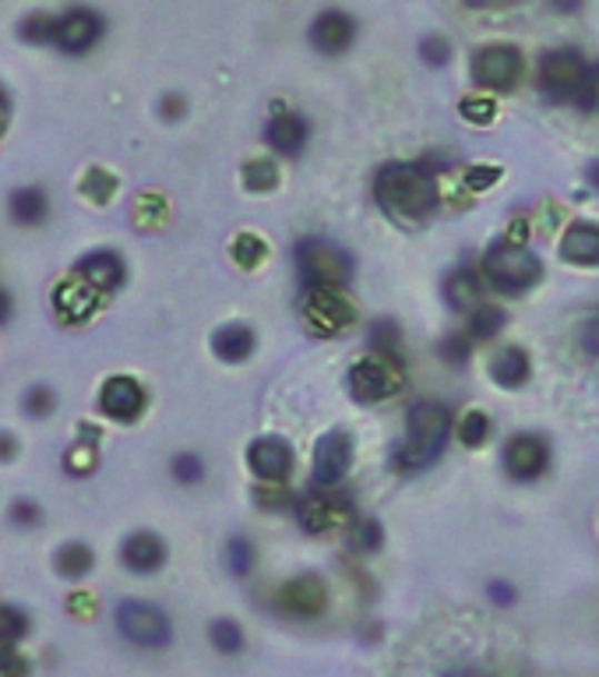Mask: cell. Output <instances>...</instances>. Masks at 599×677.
<instances>
[{"instance_id":"6da1fadb","label":"cell","mask_w":599,"mask_h":677,"mask_svg":"<svg viewBox=\"0 0 599 677\" xmlns=\"http://www.w3.org/2000/svg\"><path fill=\"white\" fill-rule=\"evenodd\" d=\"M378 209L406 230H417L438 212V183L420 162H388L375 173Z\"/></svg>"},{"instance_id":"7a4b0ae2","label":"cell","mask_w":599,"mask_h":677,"mask_svg":"<svg viewBox=\"0 0 599 677\" xmlns=\"http://www.w3.org/2000/svg\"><path fill=\"white\" fill-rule=\"evenodd\" d=\"M451 430H456V417H451V406L441 399H420L409 406L406 414V441L396 448L391 466L399 474H423L427 466H433L451 441Z\"/></svg>"},{"instance_id":"3957f363","label":"cell","mask_w":599,"mask_h":677,"mask_svg":"<svg viewBox=\"0 0 599 677\" xmlns=\"http://www.w3.org/2000/svg\"><path fill=\"white\" fill-rule=\"evenodd\" d=\"M480 276L498 293L522 297V293H529L532 286L543 279V261H540V255H532L526 243L505 237L498 243H490V251L483 255Z\"/></svg>"},{"instance_id":"277c9868","label":"cell","mask_w":599,"mask_h":677,"mask_svg":"<svg viewBox=\"0 0 599 677\" xmlns=\"http://www.w3.org/2000/svg\"><path fill=\"white\" fill-rule=\"evenodd\" d=\"M293 258H297V272H300L303 290H318V286H346L349 279H353V258L328 240H315V237L300 240Z\"/></svg>"},{"instance_id":"5b68a950","label":"cell","mask_w":599,"mask_h":677,"mask_svg":"<svg viewBox=\"0 0 599 677\" xmlns=\"http://www.w3.org/2000/svg\"><path fill=\"white\" fill-rule=\"evenodd\" d=\"M349 396L357 402H385L391 396H399V388L406 381L402 375V357H385V354H370L349 367Z\"/></svg>"},{"instance_id":"8992f818","label":"cell","mask_w":599,"mask_h":677,"mask_svg":"<svg viewBox=\"0 0 599 677\" xmlns=\"http://www.w3.org/2000/svg\"><path fill=\"white\" fill-rule=\"evenodd\" d=\"M117 631L138 649H167L173 643V625L167 610L144 600H123L117 607Z\"/></svg>"},{"instance_id":"52a82bcc","label":"cell","mask_w":599,"mask_h":677,"mask_svg":"<svg viewBox=\"0 0 599 677\" xmlns=\"http://www.w3.org/2000/svg\"><path fill=\"white\" fill-rule=\"evenodd\" d=\"M353 321H357V307L339 290V286L303 290V325H307V332H311V336L332 339Z\"/></svg>"},{"instance_id":"ba28073f","label":"cell","mask_w":599,"mask_h":677,"mask_svg":"<svg viewBox=\"0 0 599 677\" xmlns=\"http://www.w3.org/2000/svg\"><path fill=\"white\" fill-rule=\"evenodd\" d=\"M586 74H589V60L578 50L561 47V50L543 53L540 74H536V86H540V92L547 99H553V102H575Z\"/></svg>"},{"instance_id":"9c48e42d","label":"cell","mask_w":599,"mask_h":677,"mask_svg":"<svg viewBox=\"0 0 599 677\" xmlns=\"http://www.w3.org/2000/svg\"><path fill=\"white\" fill-rule=\"evenodd\" d=\"M107 36V18L92 8H71L64 14H57L53 22V43L60 53H71V57H81L96 50L99 39Z\"/></svg>"},{"instance_id":"30bf717a","label":"cell","mask_w":599,"mask_h":677,"mask_svg":"<svg viewBox=\"0 0 599 677\" xmlns=\"http://www.w3.org/2000/svg\"><path fill=\"white\" fill-rule=\"evenodd\" d=\"M472 81H477L480 89H490V92H508L515 89V81L522 74V53L515 47H505V43H490V47H480L472 53Z\"/></svg>"},{"instance_id":"8fae6325","label":"cell","mask_w":599,"mask_h":677,"mask_svg":"<svg viewBox=\"0 0 599 677\" xmlns=\"http://www.w3.org/2000/svg\"><path fill=\"white\" fill-rule=\"evenodd\" d=\"M349 516H353V505H349V498H342L336 487H318L297 501V522L300 529L315 532V537L346 526Z\"/></svg>"},{"instance_id":"7c38bea8","label":"cell","mask_w":599,"mask_h":677,"mask_svg":"<svg viewBox=\"0 0 599 677\" xmlns=\"http://www.w3.org/2000/svg\"><path fill=\"white\" fill-rule=\"evenodd\" d=\"M505 469L511 480L529 484V480H540L550 466V441L543 435H532V430H522V435L508 438L505 445V456H501Z\"/></svg>"},{"instance_id":"4fadbf2b","label":"cell","mask_w":599,"mask_h":677,"mask_svg":"<svg viewBox=\"0 0 599 677\" xmlns=\"http://www.w3.org/2000/svg\"><path fill=\"white\" fill-rule=\"evenodd\" d=\"M311 466H315L318 487H339L342 477L349 474V466H353V438H349L346 430H328L315 445Z\"/></svg>"},{"instance_id":"5bb4252c","label":"cell","mask_w":599,"mask_h":677,"mask_svg":"<svg viewBox=\"0 0 599 677\" xmlns=\"http://www.w3.org/2000/svg\"><path fill=\"white\" fill-rule=\"evenodd\" d=\"M353 39H357V18L339 11V8L321 11L311 22V29H307V43H311L321 57L346 53L349 47H353Z\"/></svg>"},{"instance_id":"9a60e30c","label":"cell","mask_w":599,"mask_h":677,"mask_svg":"<svg viewBox=\"0 0 599 677\" xmlns=\"http://www.w3.org/2000/svg\"><path fill=\"white\" fill-rule=\"evenodd\" d=\"M276 607H279V614H286V618H300V621L318 618V614L328 607V586L318 576H297L279 589Z\"/></svg>"},{"instance_id":"2e32d148","label":"cell","mask_w":599,"mask_h":677,"mask_svg":"<svg viewBox=\"0 0 599 677\" xmlns=\"http://www.w3.org/2000/svg\"><path fill=\"white\" fill-rule=\"evenodd\" d=\"M247 466L261 484H286L289 469H293V448L276 435L254 438L247 445Z\"/></svg>"},{"instance_id":"e0dca14e","label":"cell","mask_w":599,"mask_h":677,"mask_svg":"<svg viewBox=\"0 0 599 677\" xmlns=\"http://www.w3.org/2000/svg\"><path fill=\"white\" fill-rule=\"evenodd\" d=\"M264 141L272 152L297 159V156H303L307 141H311V125H307V117L297 110H276L264 120Z\"/></svg>"},{"instance_id":"ac0fdd59","label":"cell","mask_w":599,"mask_h":677,"mask_svg":"<svg viewBox=\"0 0 599 677\" xmlns=\"http://www.w3.org/2000/svg\"><path fill=\"white\" fill-rule=\"evenodd\" d=\"M99 409L117 424H131V420L141 417V409H144V388L134 378L117 375V378H110L107 385H102Z\"/></svg>"},{"instance_id":"d6986e66","label":"cell","mask_w":599,"mask_h":677,"mask_svg":"<svg viewBox=\"0 0 599 677\" xmlns=\"http://www.w3.org/2000/svg\"><path fill=\"white\" fill-rule=\"evenodd\" d=\"M96 307H99V290H92L81 276L64 279L53 290V311L64 325H86L96 315Z\"/></svg>"},{"instance_id":"ffe728a7","label":"cell","mask_w":599,"mask_h":677,"mask_svg":"<svg viewBox=\"0 0 599 677\" xmlns=\"http://www.w3.org/2000/svg\"><path fill=\"white\" fill-rule=\"evenodd\" d=\"M120 561L128 565L134 576H152V571H159L162 561H167V544H162L149 529L131 532V537L123 540V547H120Z\"/></svg>"},{"instance_id":"44dd1931","label":"cell","mask_w":599,"mask_h":677,"mask_svg":"<svg viewBox=\"0 0 599 677\" xmlns=\"http://www.w3.org/2000/svg\"><path fill=\"white\" fill-rule=\"evenodd\" d=\"M74 276H81L99 293H113V290H120V282H123V276H128V269H123V258L117 251H89L86 258L78 261Z\"/></svg>"},{"instance_id":"7402d4cb","label":"cell","mask_w":599,"mask_h":677,"mask_svg":"<svg viewBox=\"0 0 599 677\" xmlns=\"http://www.w3.org/2000/svg\"><path fill=\"white\" fill-rule=\"evenodd\" d=\"M561 258L578 269H599V226L596 222H571L561 237Z\"/></svg>"},{"instance_id":"603a6c76","label":"cell","mask_w":599,"mask_h":677,"mask_svg":"<svg viewBox=\"0 0 599 677\" xmlns=\"http://www.w3.org/2000/svg\"><path fill=\"white\" fill-rule=\"evenodd\" d=\"M532 375V364H529V354L522 350V346H505V350L490 360V378L493 385L501 388H522Z\"/></svg>"},{"instance_id":"cb8c5ba5","label":"cell","mask_w":599,"mask_h":677,"mask_svg":"<svg viewBox=\"0 0 599 677\" xmlns=\"http://www.w3.org/2000/svg\"><path fill=\"white\" fill-rule=\"evenodd\" d=\"M254 332L247 325H222L219 332L212 336V354L222 360V364H240L254 354Z\"/></svg>"},{"instance_id":"d4e9b609","label":"cell","mask_w":599,"mask_h":677,"mask_svg":"<svg viewBox=\"0 0 599 677\" xmlns=\"http://www.w3.org/2000/svg\"><path fill=\"white\" fill-rule=\"evenodd\" d=\"M99 466V430L96 427H81V435L71 441V448L64 451V469L71 477H89L96 474Z\"/></svg>"},{"instance_id":"484cf974","label":"cell","mask_w":599,"mask_h":677,"mask_svg":"<svg viewBox=\"0 0 599 677\" xmlns=\"http://www.w3.org/2000/svg\"><path fill=\"white\" fill-rule=\"evenodd\" d=\"M445 297H448L451 307H456V311H472V307H477L480 297H483V276H477L472 269L451 272L448 282H445Z\"/></svg>"},{"instance_id":"4316f807","label":"cell","mask_w":599,"mask_h":677,"mask_svg":"<svg viewBox=\"0 0 599 677\" xmlns=\"http://www.w3.org/2000/svg\"><path fill=\"white\" fill-rule=\"evenodd\" d=\"M8 212L18 226H36L50 216V198L39 188H18L8 201Z\"/></svg>"},{"instance_id":"83f0119b","label":"cell","mask_w":599,"mask_h":677,"mask_svg":"<svg viewBox=\"0 0 599 677\" xmlns=\"http://www.w3.org/2000/svg\"><path fill=\"white\" fill-rule=\"evenodd\" d=\"M53 565H57V571H60L64 579H81V576H89V571H92L96 558H92V550H89L86 544L71 540V544H64V547L57 550Z\"/></svg>"},{"instance_id":"f1b7e54d","label":"cell","mask_w":599,"mask_h":677,"mask_svg":"<svg viewBox=\"0 0 599 677\" xmlns=\"http://www.w3.org/2000/svg\"><path fill=\"white\" fill-rule=\"evenodd\" d=\"M505 325H508V315L501 311V307L477 303V307L469 311V328H466V332H469L472 339H493Z\"/></svg>"},{"instance_id":"f546056e","label":"cell","mask_w":599,"mask_h":677,"mask_svg":"<svg viewBox=\"0 0 599 677\" xmlns=\"http://www.w3.org/2000/svg\"><path fill=\"white\" fill-rule=\"evenodd\" d=\"M243 188L251 195H264L279 188V167L272 159H251L243 167Z\"/></svg>"},{"instance_id":"4dcf8cb0","label":"cell","mask_w":599,"mask_h":677,"mask_svg":"<svg viewBox=\"0 0 599 677\" xmlns=\"http://www.w3.org/2000/svg\"><path fill=\"white\" fill-rule=\"evenodd\" d=\"M402 332H399V321L391 318H378L370 321V354H385V357H402L399 354V342Z\"/></svg>"},{"instance_id":"1f68e13d","label":"cell","mask_w":599,"mask_h":677,"mask_svg":"<svg viewBox=\"0 0 599 677\" xmlns=\"http://www.w3.org/2000/svg\"><path fill=\"white\" fill-rule=\"evenodd\" d=\"M456 435L466 448H480L490 438V417L480 409H469V414L456 424Z\"/></svg>"},{"instance_id":"d6a6232c","label":"cell","mask_w":599,"mask_h":677,"mask_svg":"<svg viewBox=\"0 0 599 677\" xmlns=\"http://www.w3.org/2000/svg\"><path fill=\"white\" fill-rule=\"evenodd\" d=\"M81 195H86L89 201H96V205H107V201L117 195V177H113L110 170L92 167V170L86 173V180H81Z\"/></svg>"},{"instance_id":"836d02e7","label":"cell","mask_w":599,"mask_h":677,"mask_svg":"<svg viewBox=\"0 0 599 677\" xmlns=\"http://www.w3.org/2000/svg\"><path fill=\"white\" fill-rule=\"evenodd\" d=\"M264 255H268V248H264V240L261 237H254V233H240L237 240H233V261L240 265V269H258V265L264 261Z\"/></svg>"},{"instance_id":"e575fe53","label":"cell","mask_w":599,"mask_h":677,"mask_svg":"<svg viewBox=\"0 0 599 677\" xmlns=\"http://www.w3.org/2000/svg\"><path fill=\"white\" fill-rule=\"evenodd\" d=\"M209 639H212V646H216L219 653H226V656H233V653H240V649H243V631H240V625H237V621H230V618H219V621H212V628H209Z\"/></svg>"},{"instance_id":"d590c367","label":"cell","mask_w":599,"mask_h":677,"mask_svg":"<svg viewBox=\"0 0 599 677\" xmlns=\"http://www.w3.org/2000/svg\"><path fill=\"white\" fill-rule=\"evenodd\" d=\"M226 568H230L233 576H247V571L254 568V544L247 537L226 540Z\"/></svg>"},{"instance_id":"8d00e7d4","label":"cell","mask_w":599,"mask_h":677,"mask_svg":"<svg viewBox=\"0 0 599 677\" xmlns=\"http://www.w3.org/2000/svg\"><path fill=\"white\" fill-rule=\"evenodd\" d=\"M29 631V618L22 610L0 604V649H11Z\"/></svg>"},{"instance_id":"74e56055","label":"cell","mask_w":599,"mask_h":677,"mask_svg":"<svg viewBox=\"0 0 599 677\" xmlns=\"http://www.w3.org/2000/svg\"><path fill=\"white\" fill-rule=\"evenodd\" d=\"M459 113L466 125L487 128V125H493V117H498V107H493V99H487V96H466L459 102Z\"/></svg>"},{"instance_id":"f35d334b","label":"cell","mask_w":599,"mask_h":677,"mask_svg":"<svg viewBox=\"0 0 599 677\" xmlns=\"http://www.w3.org/2000/svg\"><path fill=\"white\" fill-rule=\"evenodd\" d=\"M170 474L177 484L194 487L204 480V462H201V456H194V451H180V456H173V462H170Z\"/></svg>"},{"instance_id":"ab89813d","label":"cell","mask_w":599,"mask_h":677,"mask_svg":"<svg viewBox=\"0 0 599 677\" xmlns=\"http://www.w3.org/2000/svg\"><path fill=\"white\" fill-rule=\"evenodd\" d=\"M53 14H29L22 26H18V36L26 39V43H53Z\"/></svg>"},{"instance_id":"60d3db41","label":"cell","mask_w":599,"mask_h":677,"mask_svg":"<svg viewBox=\"0 0 599 677\" xmlns=\"http://www.w3.org/2000/svg\"><path fill=\"white\" fill-rule=\"evenodd\" d=\"M441 360L451 364V367H462L472 354V336L469 332H459V336H445L441 339Z\"/></svg>"},{"instance_id":"b9f144b4","label":"cell","mask_w":599,"mask_h":677,"mask_svg":"<svg viewBox=\"0 0 599 677\" xmlns=\"http://www.w3.org/2000/svg\"><path fill=\"white\" fill-rule=\"evenodd\" d=\"M349 537H353V547H357V550L370 554V550H378V547H381L385 529H381L378 519H360V522L353 526V532H349Z\"/></svg>"},{"instance_id":"7bdbcfd3","label":"cell","mask_w":599,"mask_h":677,"mask_svg":"<svg viewBox=\"0 0 599 677\" xmlns=\"http://www.w3.org/2000/svg\"><path fill=\"white\" fill-rule=\"evenodd\" d=\"M420 57H423V64H430V68H445L451 60V43L445 36H423L420 39Z\"/></svg>"},{"instance_id":"ee69618b","label":"cell","mask_w":599,"mask_h":677,"mask_svg":"<svg viewBox=\"0 0 599 677\" xmlns=\"http://www.w3.org/2000/svg\"><path fill=\"white\" fill-rule=\"evenodd\" d=\"M575 107L586 110V113H599V64H589L582 89H578V96H575Z\"/></svg>"},{"instance_id":"f6af8a7d","label":"cell","mask_w":599,"mask_h":677,"mask_svg":"<svg viewBox=\"0 0 599 677\" xmlns=\"http://www.w3.org/2000/svg\"><path fill=\"white\" fill-rule=\"evenodd\" d=\"M53 406H57V396L50 392L47 385H36L26 392V414L29 417H50Z\"/></svg>"},{"instance_id":"bcb514c9","label":"cell","mask_w":599,"mask_h":677,"mask_svg":"<svg viewBox=\"0 0 599 677\" xmlns=\"http://www.w3.org/2000/svg\"><path fill=\"white\" fill-rule=\"evenodd\" d=\"M498 180H501V167H469V170H466L469 191H487V188H493Z\"/></svg>"},{"instance_id":"7dc6e473","label":"cell","mask_w":599,"mask_h":677,"mask_svg":"<svg viewBox=\"0 0 599 677\" xmlns=\"http://www.w3.org/2000/svg\"><path fill=\"white\" fill-rule=\"evenodd\" d=\"M39 519H43V511H39L36 501L22 498V501L11 505V522H14V526H36Z\"/></svg>"},{"instance_id":"c3c4849f","label":"cell","mask_w":599,"mask_h":677,"mask_svg":"<svg viewBox=\"0 0 599 677\" xmlns=\"http://www.w3.org/2000/svg\"><path fill=\"white\" fill-rule=\"evenodd\" d=\"M29 674V664L18 656V649H0V677H26Z\"/></svg>"},{"instance_id":"681fc988","label":"cell","mask_w":599,"mask_h":677,"mask_svg":"<svg viewBox=\"0 0 599 677\" xmlns=\"http://www.w3.org/2000/svg\"><path fill=\"white\" fill-rule=\"evenodd\" d=\"M487 597L498 604V607H511V604H515V586H511V583H501V579H493V583L487 586Z\"/></svg>"},{"instance_id":"f907efd6","label":"cell","mask_w":599,"mask_h":677,"mask_svg":"<svg viewBox=\"0 0 599 677\" xmlns=\"http://www.w3.org/2000/svg\"><path fill=\"white\" fill-rule=\"evenodd\" d=\"M183 110H188V102H183V96H162V102H159V113L167 117V120H180Z\"/></svg>"},{"instance_id":"816d5d0a","label":"cell","mask_w":599,"mask_h":677,"mask_svg":"<svg viewBox=\"0 0 599 677\" xmlns=\"http://www.w3.org/2000/svg\"><path fill=\"white\" fill-rule=\"evenodd\" d=\"M582 346L586 350L592 354V357H599V315L586 325V332H582Z\"/></svg>"},{"instance_id":"f5cc1de1","label":"cell","mask_w":599,"mask_h":677,"mask_svg":"<svg viewBox=\"0 0 599 677\" xmlns=\"http://www.w3.org/2000/svg\"><path fill=\"white\" fill-rule=\"evenodd\" d=\"M14 451H18V441H14V435H8V430H0V462L14 459Z\"/></svg>"},{"instance_id":"db71d44e","label":"cell","mask_w":599,"mask_h":677,"mask_svg":"<svg viewBox=\"0 0 599 677\" xmlns=\"http://www.w3.org/2000/svg\"><path fill=\"white\" fill-rule=\"evenodd\" d=\"M582 4H586V0H550V8L557 14H575V11H582Z\"/></svg>"},{"instance_id":"11a10c76","label":"cell","mask_w":599,"mask_h":677,"mask_svg":"<svg viewBox=\"0 0 599 677\" xmlns=\"http://www.w3.org/2000/svg\"><path fill=\"white\" fill-rule=\"evenodd\" d=\"M448 677H493V674L480 667H459V670H448Z\"/></svg>"},{"instance_id":"9f6ffc18","label":"cell","mask_w":599,"mask_h":677,"mask_svg":"<svg viewBox=\"0 0 599 677\" xmlns=\"http://www.w3.org/2000/svg\"><path fill=\"white\" fill-rule=\"evenodd\" d=\"M11 113V99L4 96V89H0V131H4V120Z\"/></svg>"},{"instance_id":"6f0895ef","label":"cell","mask_w":599,"mask_h":677,"mask_svg":"<svg viewBox=\"0 0 599 677\" xmlns=\"http://www.w3.org/2000/svg\"><path fill=\"white\" fill-rule=\"evenodd\" d=\"M8 315H11V297H8L4 290H0V325L8 321Z\"/></svg>"},{"instance_id":"680465c9","label":"cell","mask_w":599,"mask_h":677,"mask_svg":"<svg viewBox=\"0 0 599 677\" xmlns=\"http://www.w3.org/2000/svg\"><path fill=\"white\" fill-rule=\"evenodd\" d=\"M68 607H71V610H92V600H89V597H71Z\"/></svg>"},{"instance_id":"91938a15","label":"cell","mask_w":599,"mask_h":677,"mask_svg":"<svg viewBox=\"0 0 599 677\" xmlns=\"http://www.w3.org/2000/svg\"><path fill=\"white\" fill-rule=\"evenodd\" d=\"M589 183L599 191V162H592V167H589Z\"/></svg>"},{"instance_id":"94428289","label":"cell","mask_w":599,"mask_h":677,"mask_svg":"<svg viewBox=\"0 0 599 677\" xmlns=\"http://www.w3.org/2000/svg\"><path fill=\"white\" fill-rule=\"evenodd\" d=\"M469 8H483V4H490V0H466Z\"/></svg>"},{"instance_id":"6125c7cd","label":"cell","mask_w":599,"mask_h":677,"mask_svg":"<svg viewBox=\"0 0 599 677\" xmlns=\"http://www.w3.org/2000/svg\"><path fill=\"white\" fill-rule=\"evenodd\" d=\"M505 4H519V0H505Z\"/></svg>"}]
</instances>
